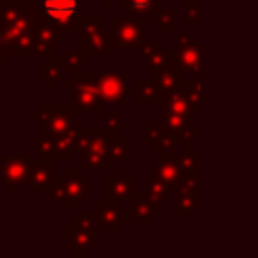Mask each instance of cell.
<instances>
[{
  "label": "cell",
  "mask_w": 258,
  "mask_h": 258,
  "mask_svg": "<svg viewBox=\"0 0 258 258\" xmlns=\"http://www.w3.org/2000/svg\"><path fill=\"white\" fill-rule=\"evenodd\" d=\"M97 228H99L97 211L82 209L80 216L73 218L71 225L66 226L64 247L71 251L75 258H87L92 251L97 249Z\"/></svg>",
  "instance_id": "obj_1"
},
{
  "label": "cell",
  "mask_w": 258,
  "mask_h": 258,
  "mask_svg": "<svg viewBox=\"0 0 258 258\" xmlns=\"http://www.w3.org/2000/svg\"><path fill=\"white\" fill-rule=\"evenodd\" d=\"M113 129L97 131V129H83L78 140L80 168L82 170H111L113 161L108 154L110 140L113 137Z\"/></svg>",
  "instance_id": "obj_2"
},
{
  "label": "cell",
  "mask_w": 258,
  "mask_h": 258,
  "mask_svg": "<svg viewBox=\"0 0 258 258\" xmlns=\"http://www.w3.org/2000/svg\"><path fill=\"white\" fill-rule=\"evenodd\" d=\"M66 90H73V110L75 113L103 115L106 111V103L103 101L97 87L96 73H76L69 82L64 83Z\"/></svg>",
  "instance_id": "obj_3"
},
{
  "label": "cell",
  "mask_w": 258,
  "mask_h": 258,
  "mask_svg": "<svg viewBox=\"0 0 258 258\" xmlns=\"http://www.w3.org/2000/svg\"><path fill=\"white\" fill-rule=\"evenodd\" d=\"M41 13L57 29L58 41H64L68 34H80L83 18L82 0H39Z\"/></svg>",
  "instance_id": "obj_4"
},
{
  "label": "cell",
  "mask_w": 258,
  "mask_h": 258,
  "mask_svg": "<svg viewBox=\"0 0 258 258\" xmlns=\"http://www.w3.org/2000/svg\"><path fill=\"white\" fill-rule=\"evenodd\" d=\"M145 18L144 16H113L111 18V27L113 32L106 34V46H104V57L110 58L113 55V50L118 48H127L133 50L138 48L145 41Z\"/></svg>",
  "instance_id": "obj_5"
},
{
  "label": "cell",
  "mask_w": 258,
  "mask_h": 258,
  "mask_svg": "<svg viewBox=\"0 0 258 258\" xmlns=\"http://www.w3.org/2000/svg\"><path fill=\"white\" fill-rule=\"evenodd\" d=\"M73 106L64 104H44L37 113L32 115L34 122H39L41 137H60L73 127L75 120Z\"/></svg>",
  "instance_id": "obj_6"
},
{
  "label": "cell",
  "mask_w": 258,
  "mask_h": 258,
  "mask_svg": "<svg viewBox=\"0 0 258 258\" xmlns=\"http://www.w3.org/2000/svg\"><path fill=\"white\" fill-rule=\"evenodd\" d=\"M32 161L34 152L16 156H9L6 152L0 154V179L2 186L8 187L9 195H15L20 186H27Z\"/></svg>",
  "instance_id": "obj_7"
},
{
  "label": "cell",
  "mask_w": 258,
  "mask_h": 258,
  "mask_svg": "<svg viewBox=\"0 0 258 258\" xmlns=\"http://www.w3.org/2000/svg\"><path fill=\"white\" fill-rule=\"evenodd\" d=\"M106 20L103 16H85L80 29V50L92 58L104 53L106 46Z\"/></svg>",
  "instance_id": "obj_8"
},
{
  "label": "cell",
  "mask_w": 258,
  "mask_h": 258,
  "mask_svg": "<svg viewBox=\"0 0 258 258\" xmlns=\"http://www.w3.org/2000/svg\"><path fill=\"white\" fill-rule=\"evenodd\" d=\"M39 15H41L39 0H37V2L34 0L32 6L23 13V16L18 20V22H15L11 27H8V29H0V60H2V64L4 66L8 64L9 58H11L13 44L16 43V39H18L25 30L34 29V27H36Z\"/></svg>",
  "instance_id": "obj_9"
},
{
  "label": "cell",
  "mask_w": 258,
  "mask_h": 258,
  "mask_svg": "<svg viewBox=\"0 0 258 258\" xmlns=\"http://www.w3.org/2000/svg\"><path fill=\"white\" fill-rule=\"evenodd\" d=\"M129 75L127 73H103L97 75V87L101 97L110 106H125L129 104Z\"/></svg>",
  "instance_id": "obj_10"
},
{
  "label": "cell",
  "mask_w": 258,
  "mask_h": 258,
  "mask_svg": "<svg viewBox=\"0 0 258 258\" xmlns=\"http://www.w3.org/2000/svg\"><path fill=\"white\" fill-rule=\"evenodd\" d=\"M177 66L186 75L200 82L202 78V46L191 34L179 32L177 36Z\"/></svg>",
  "instance_id": "obj_11"
},
{
  "label": "cell",
  "mask_w": 258,
  "mask_h": 258,
  "mask_svg": "<svg viewBox=\"0 0 258 258\" xmlns=\"http://www.w3.org/2000/svg\"><path fill=\"white\" fill-rule=\"evenodd\" d=\"M62 180V191H64V209L66 211H80L83 202L89 200V179L82 175L80 170L68 168Z\"/></svg>",
  "instance_id": "obj_12"
},
{
  "label": "cell",
  "mask_w": 258,
  "mask_h": 258,
  "mask_svg": "<svg viewBox=\"0 0 258 258\" xmlns=\"http://www.w3.org/2000/svg\"><path fill=\"white\" fill-rule=\"evenodd\" d=\"M122 204L124 202L106 200V198L104 202H97V219L106 235H118L129 225L131 216H129L127 209H122Z\"/></svg>",
  "instance_id": "obj_13"
},
{
  "label": "cell",
  "mask_w": 258,
  "mask_h": 258,
  "mask_svg": "<svg viewBox=\"0 0 258 258\" xmlns=\"http://www.w3.org/2000/svg\"><path fill=\"white\" fill-rule=\"evenodd\" d=\"M138 193V179L129 175L125 168L113 170L111 175L104 179V198L106 200L129 202Z\"/></svg>",
  "instance_id": "obj_14"
},
{
  "label": "cell",
  "mask_w": 258,
  "mask_h": 258,
  "mask_svg": "<svg viewBox=\"0 0 258 258\" xmlns=\"http://www.w3.org/2000/svg\"><path fill=\"white\" fill-rule=\"evenodd\" d=\"M55 165H57V161L44 158H41V161H32L27 186L30 187L34 195H48L51 191L53 184L58 179L57 172H55Z\"/></svg>",
  "instance_id": "obj_15"
},
{
  "label": "cell",
  "mask_w": 258,
  "mask_h": 258,
  "mask_svg": "<svg viewBox=\"0 0 258 258\" xmlns=\"http://www.w3.org/2000/svg\"><path fill=\"white\" fill-rule=\"evenodd\" d=\"M161 120H163V124L168 127L170 133H172L173 137H177L180 145H184L186 149L193 147V142L202 137V131L195 127L191 117H180V115L170 113V111L163 110Z\"/></svg>",
  "instance_id": "obj_16"
},
{
  "label": "cell",
  "mask_w": 258,
  "mask_h": 258,
  "mask_svg": "<svg viewBox=\"0 0 258 258\" xmlns=\"http://www.w3.org/2000/svg\"><path fill=\"white\" fill-rule=\"evenodd\" d=\"M41 9V8H39ZM58 36L57 29L50 23V20L41 13L36 23V34H34V53L37 57H55V48H57Z\"/></svg>",
  "instance_id": "obj_17"
},
{
  "label": "cell",
  "mask_w": 258,
  "mask_h": 258,
  "mask_svg": "<svg viewBox=\"0 0 258 258\" xmlns=\"http://www.w3.org/2000/svg\"><path fill=\"white\" fill-rule=\"evenodd\" d=\"M127 212L138 226H152L156 219L161 218V207L152 204L145 193H137L127 202Z\"/></svg>",
  "instance_id": "obj_18"
},
{
  "label": "cell",
  "mask_w": 258,
  "mask_h": 258,
  "mask_svg": "<svg viewBox=\"0 0 258 258\" xmlns=\"http://www.w3.org/2000/svg\"><path fill=\"white\" fill-rule=\"evenodd\" d=\"M152 78L158 83L163 99H165L166 96H170L172 92H175V90H179L180 87H182V83L186 82V73L177 64H170V66H166V68L156 71L154 75H152Z\"/></svg>",
  "instance_id": "obj_19"
},
{
  "label": "cell",
  "mask_w": 258,
  "mask_h": 258,
  "mask_svg": "<svg viewBox=\"0 0 258 258\" xmlns=\"http://www.w3.org/2000/svg\"><path fill=\"white\" fill-rule=\"evenodd\" d=\"M152 175L168 184L172 193L175 195L177 186H179V182L184 177L182 168H180V165H179V158H159L154 165Z\"/></svg>",
  "instance_id": "obj_20"
},
{
  "label": "cell",
  "mask_w": 258,
  "mask_h": 258,
  "mask_svg": "<svg viewBox=\"0 0 258 258\" xmlns=\"http://www.w3.org/2000/svg\"><path fill=\"white\" fill-rule=\"evenodd\" d=\"M82 131V122L75 120L69 131L57 137V161H71L73 156L78 152V140Z\"/></svg>",
  "instance_id": "obj_21"
},
{
  "label": "cell",
  "mask_w": 258,
  "mask_h": 258,
  "mask_svg": "<svg viewBox=\"0 0 258 258\" xmlns=\"http://www.w3.org/2000/svg\"><path fill=\"white\" fill-rule=\"evenodd\" d=\"M66 66H64V58L62 57H50L46 64L41 66V82H44L48 85V89L55 90L58 83H66Z\"/></svg>",
  "instance_id": "obj_22"
},
{
  "label": "cell",
  "mask_w": 258,
  "mask_h": 258,
  "mask_svg": "<svg viewBox=\"0 0 258 258\" xmlns=\"http://www.w3.org/2000/svg\"><path fill=\"white\" fill-rule=\"evenodd\" d=\"M137 89H138V97H137L138 106H163L165 99H163L161 90H159L158 83L154 82V78L138 80Z\"/></svg>",
  "instance_id": "obj_23"
},
{
  "label": "cell",
  "mask_w": 258,
  "mask_h": 258,
  "mask_svg": "<svg viewBox=\"0 0 258 258\" xmlns=\"http://www.w3.org/2000/svg\"><path fill=\"white\" fill-rule=\"evenodd\" d=\"M34 0H16V2H9V0H2L0 4V29H8L15 22H18L23 16V13L32 6Z\"/></svg>",
  "instance_id": "obj_24"
},
{
  "label": "cell",
  "mask_w": 258,
  "mask_h": 258,
  "mask_svg": "<svg viewBox=\"0 0 258 258\" xmlns=\"http://www.w3.org/2000/svg\"><path fill=\"white\" fill-rule=\"evenodd\" d=\"M144 184H145L144 193L147 195L149 200H151L154 205H158V207H163V204H165V202H168L170 195H173L168 184L163 182L161 179H158V177H154V175L145 177Z\"/></svg>",
  "instance_id": "obj_25"
},
{
  "label": "cell",
  "mask_w": 258,
  "mask_h": 258,
  "mask_svg": "<svg viewBox=\"0 0 258 258\" xmlns=\"http://www.w3.org/2000/svg\"><path fill=\"white\" fill-rule=\"evenodd\" d=\"M170 64H177V48H173V50L159 48L154 53L145 57L144 71L147 73V75H154L156 71H159V69L166 68V66H170Z\"/></svg>",
  "instance_id": "obj_26"
},
{
  "label": "cell",
  "mask_w": 258,
  "mask_h": 258,
  "mask_svg": "<svg viewBox=\"0 0 258 258\" xmlns=\"http://www.w3.org/2000/svg\"><path fill=\"white\" fill-rule=\"evenodd\" d=\"M120 8L133 16H152L161 9V0H120Z\"/></svg>",
  "instance_id": "obj_27"
},
{
  "label": "cell",
  "mask_w": 258,
  "mask_h": 258,
  "mask_svg": "<svg viewBox=\"0 0 258 258\" xmlns=\"http://www.w3.org/2000/svg\"><path fill=\"white\" fill-rule=\"evenodd\" d=\"M163 110L170 111V113L180 115V117H191L193 111H191V104L187 101L186 94L182 92V89L175 90L170 96L165 97V103H163Z\"/></svg>",
  "instance_id": "obj_28"
},
{
  "label": "cell",
  "mask_w": 258,
  "mask_h": 258,
  "mask_svg": "<svg viewBox=\"0 0 258 258\" xmlns=\"http://www.w3.org/2000/svg\"><path fill=\"white\" fill-rule=\"evenodd\" d=\"M108 154L113 163H125L129 161V138L122 135V131H115L110 140Z\"/></svg>",
  "instance_id": "obj_29"
},
{
  "label": "cell",
  "mask_w": 258,
  "mask_h": 258,
  "mask_svg": "<svg viewBox=\"0 0 258 258\" xmlns=\"http://www.w3.org/2000/svg\"><path fill=\"white\" fill-rule=\"evenodd\" d=\"M177 15H179V9H159L156 15H152V23L161 30V34H175L177 32Z\"/></svg>",
  "instance_id": "obj_30"
},
{
  "label": "cell",
  "mask_w": 258,
  "mask_h": 258,
  "mask_svg": "<svg viewBox=\"0 0 258 258\" xmlns=\"http://www.w3.org/2000/svg\"><path fill=\"white\" fill-rule=\"evenodd\" d=\"M202 209V195H179L177 197V216L180 219H189Z\"/></svg>",
  "instance_id": "obj_31"
},
{
  "label": "cell",
  "mask_w": 258,
  "mask_h": 258,
  "mask_svg": "<svg viewBox=\"0 0 258 258\" xmlns=\"http://www.w3.org/2000/svg\"><path fill=\"white\" fill-rule=\"evenodd\" d=\"M32 152L39 154L44 159L57 161V137H34L32 138Z\"/></svg>",
  "instance_id": "obj_32"
},
{
  "label": "cell",
  "mask_w": 258,
  "mask_h": 258,
  "mask_svg": "<svg viewBox=\"0 0 258 258\" xmlns=\"http://www.w3.org/2000/svg\"><path fill=\"white\" fill-rule=\"evenodd\" d=\"M179 165L182 168L184 175H197L202 177V156L200 152H195L193 147L186 149L179 156Z\"/></svg>",
  "instance_id": "obj_33"
},
{
  "label": "cell",
  "mask_w": 258,
  "mask_h": 258,
  "mask_svg": "<svg viewBox=\"0 0 258 258\" xmlns=\"http://www.w3.org/2000/svg\"><path fill=\"white\" fill-rule=\"evenodd\" d=\"M34 34H36V27L25 30V32L16 39V43L13 44V48H11V57L27 58V57L36 55L34 53Z\"/></svg>",
  "instance_id": "obj_34"
},
{
  "label": "cell",
  "mask_w": 258,
  "mask_h": 258,
  "mask_svg": "<svg viewBox=\"0 0 258 258\" xmlns=\"http://www.w3.org/2000/svg\"><path fill=\"white\" fill-rule=\"evenodd\" d=\"M144 129H145V133H144V142L145 145H149V147H154V145L161 144L163 138L168 135V127H166L165 124L161 122H154V120H147L144 124Z\"/></svg>",
  "instance_id": "obj_35"
},
{
  "label": "cell",
  "mask_w": 258,
  "mask_h": 258,
  "mask_svg": "<svg viewBox=\"0 0 258 258\" xmlns=\"http://www.w3.org/2000/svg\"><path fill=\"white\" fill-rule=\"evenodd\" d=\"M182 92L186 94L187 101L191 104V111L193 115H200L202 113V96H200V82L198 80H186L182 83Z\"/></svg>",
  "instance_id": "obj_36"
},
{
  "label": "cell",
  "mask_w": 258,
  "mask_h": 258,
  "mask_svg": "<svg viewBox=\"0 0 258 258\" xmlns=\"http://www.w3.org/2000/svg\"><path fill=\"white\" fill-rule=\"evenodd\" d=\"M62 58H64V66H66V71H68V75H76V73H82V68L83 66L89 64V57H85V55L82 53V50L76 51V50H66L64 55H62Z\"/></svg>",
  "instance_id": "obj_37"
},
{
  "label": "cell",
  "mask_w": 258,
  "mask_h": 258,
  "mask_svg": "<svg viewBox=\"0 0 258 258\" xmlns=\"http://www.w3.org/2000/svg\"><path fill=\"white\" fill-rule=\"evenodd\" d=\"M179 145H180V142L177 140V137H173V135L168 131V135L163 138L161 144L154 145L152 151H154V154H158L159 158H179V156H177Z\"/></svg>",
  "instance_id": "obj_38"
},
{
  "label": "cell",
  "mask_w": 258,
  "mask_h": 258,
  "mask_svg": "<svg viewBox=\"0 0 258 258\" xmlns=\"http://www.w3.org/2000/svg\"><path fill=\"white\" fill-rule=\"evenodd\" d=\"M184 11H186V18L184 23L189 27L200 25L202 23V2L200 0H186L184 2Z\"/></svg>",
  "instance_id": "obj_39"
},
{
  "label": "cell",
  "mask_w": 258,
  "mask_h": 258,
  "mask_svg": "<svg viewBox=\"0 0 258 258\" xmlns=\"http://www.w3.org/2000/svg\"><path fill=\"white\" fill-rule=\"evenodd\" d=\"M104 127L113 129V131H124V129H129V122L122 120V117L117 113H108L104 117Z\"/></svg>",
  "instance_id": "obj_40"
},
{
  "label": "cell",
  "mask_w": 258,
  "mask_h": 258,
  "mask_svg": "<svg viewBox=\"0 0 258 258\" xmlns=\"http://www.w3.org/2000/svg\"><path fill=\"white\" fill-rule=\"evenodd\" d=\"M159 48H163L161 41H147V39H145L144 43L138 46V53H140L142 57H147V55L154 53V51L159 50Z\"/></svg>",
  "instance_id": "obj_41"
},
{
  "label": "cell",
  "mask_w": 258,
  "mask_h": 258,
  "mask_svg": "<svg viewBox=\"0 0 258 258\" xmlns=\"http://www.w3.org/2000/svg\"><path fill=\"white\" fill-rule=\"evenodd\" d=\"M89 2H96V0H89ZM101 2H103L104 8H106V9H111V6H113L115 0H101Z\"/></svg>",
  "instance_id": "obj_42"
}]
</instances>
